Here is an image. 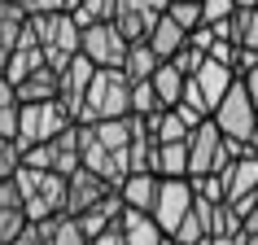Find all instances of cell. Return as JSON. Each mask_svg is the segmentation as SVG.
I'll return each mask as SVG.
<instances>
[{
    "mask_svg": "<svg viewBox=\"0 0 258 245\" xmlns=\"http://www.w3.org/2000/svg\"><path fill=\"white\" fill-rule=\"evenodd\" d=\"M14 179H18V189H22V202H27V219L31 223H44V219H53V215H66V197H70V179L66 175L22 166Z\"/></svg>",
    "mask_w": 258,
    "mask_h": 245,
    "instance_id": "obj_1",
    "label": "cell"
},
{
    "mask_svg": "<svg viewBox=\"0 0 258 245\" xmlns=\"http://www.w3.org/2000/svg\"><path fill=\"white\" fill-rule=\"evenodd\" d=\"M132 88L127 70H96L92 88H88V105L83 122H105V118H132Z\"/></svg>",
    "mask_w": 258,
    "mask_h": 245,
    "instance_id": "obj_2",
    "label": "cell"
},
{
    "mask_svg": "<svg viewBox=\"0 0 258 245\" xmlns=\"http://www.w3.org/2000/svg\"><path fill=\"white\" fill-rule=\"evenodd\" d=\"M70 114L61 101H44V105H22V127H18V145H22V153L35 149V145H48V140H57L61 132L70 127Z\"/></svg>",
    "mask_w": 258,
    "mask_h": 245,
    "instance_id": "obj_3",
    "label": "cell"
},
{
    "mask_svg": "<svg viewBox=\"0 0 258 245\" xmlns=\"http://www.w3.org/2000/svg\"><path fill=\"white\" fill-rule=\"evenodd\" d=\"M210 118L219 122V132L228 140H245V145H254V132H258V109L254 101H249V88H245L241 79H236V88H232L228 96H223V105L210 114Z\"/></svg>",
    "mask_w": 258,
    "mask_h": 245,
    "instance_id": "obj_4",
    "label": "cell"
},
{
    "mask_svg": "<svg viewBox=\"0 0 258 245\" xmlns=\"http://www.w3.org/2000/svg\"><path fill=\"white\" fill-rule=\"evenodd\" d=\"M228 136L219 132L215 118H206L197 132L188 136V175H215V171H228Z\"/></svg>",
    "mask_w": 258,
    "mask_h": 245,
    "instance_id": "obj_5",
    "label": "cell"
},
{
    "mask_svg": "<svg viewBox=\"0 0 258 245\" xmlns=\"http://www.w3.org/2000/svg\"><path fill=\"white\" fill-rule=\"evenodd\" d=\"M127 35H122L114 22H92V27H83V57L92 62L96 70H122L127 62Z\"/></svg>",
    "mask_w": 258,
    "mask_h": 245,
    "instance_id": "obj_6",
    "label": "cell"
},
{
    "mask_svg": "<svg viewBox=\"0 0 258 245\" xmlns=\"http://www.w3.org/2000/svg\"><path fill=\"white\" fill-rule=\"evenodd\" d=\"M192 206H197V189H192V179H162V193H158L153 219L162 223L166 236H175L179 223L192 215Z\"/></svg>",
    "mask_w": 258,
    "mask_h": 245,
    "instance_id": "obj_7",
    "label": "cell"
},
{
    "mask_svg": "<svg viewBox=\"0 0 258 245\" xmlns=\"http://www.w3.org/2000/svg\"><path fill=\"white\" fill-rule=\"evenodd\" d=\"M92 79H96V66L83 53L61 70V105H66V114L75 122H83V105H88V88H92Z\"/></svg>",
    "mask_w": 258,
    "mask_h": 245,
    "instance_id": "obj_8",
    "label": "cell"
},
{
    "mask_svg": "<svg viewBox=\"0 0 258 245\" xmlns=\"http://www.w3.org/2000/svg\"><path fill=\"white\" fill-rule=\"evenodd\" d=\"M109 184L101 175H96V171H88V166H79V171H75V175H70V197H66V215H88V210H92L96 202H105L109 197Z\"/></svg>",
    "mask_w": 258,
    "mask_h": 245,
    "instance_id": "obj_9",
    "label": "cell"
},
{
    "mask_svg": "<svg viewBox=\"0 0 258 245\" xmlns=\"http://www.w3.org/2000/svg\"><path fill=\"white\" fill-rule=\"evenodd\" d=\"M27 9L18 5V0H0V75L9 66V57L18 53V44H22V31H27Z\"/></svg>",
    "mask_w": 258,
    "mask_h": 245,
    "instance_id": "obj_10",
    "label": "cell"
},
{
    "mask_svg": "<svg viewBox=\"0 0 258 245\" xmlns=\"http://www.w3.org/2000/svg\"><path fill=\"white\" fill-rule=\"evenodd\" d=\"M192 79H197V88H202V96L210 101V114H215V109L223 105V96L236 88V70L223 66V62H215V57H206V66L197 70Z\"/></svg>",
    "mask_w": 258,
    "mask_h": 245,
    "instance_id": "obj_11",
    "label": "cell"
},
{
    "mask_svg": "<svg viewBox=\"0 0 258 245\" xmlns=\"http://www.w3.org/2000/svg\"><path fill=\"white\" fill-rule=\"evenodd\" d=\"M149 48L162 57V62H175V57L188 48V31L179 27L171 14H162V18H158V27L149 31Z\"/></svg>",
    "mask_w": 258,
    "mask_h": 245,
    "instance_id": "obj_12",
    "label": "cell"
},
{
    "mask_svg": "<svg viewBox=\"0 0 258 245\" xmlns=\"http://www.w3.org/2000/svg\"><path fill=\"white\" fill-rule=\"evenodd\" d=\"M122 215H127V202H122V193H109L105 202H96L88 215H79V223H83V232H88V241H92V236H101V232L118 228Z\"/></svg>",
    "mask_w": 258,
    "mask_h": 245,
    "instance_id": "obj_13",
    "label": "cell"
},
{
    "mask_svg": "<svg viewBox=\"0 0 258 245\" xmlns=\"http://www.w3.org/2000/svg\"><path fill=\"white\" fill-rule=\"evenodd\" d=\"M114 27L127 35V44H140V40H149V31L158 27V14L140 9V5H132V0H122L118 14H114Z\"/></svg>",
    "mask_w": 258,
    "mask_h": 245,
    "instance_id": "obj_14",
    "label": "cell"
},
{
    "mask_svg": "<svg viewBox=\"0 0 258 245\" xmlns=\"http://www.w3.org/2000/svg\"><path fill=\"white\" fill-rule=\"evenodd\" d=\"M18 101L22 105H44V101H61V75L57 70H35L27 83H18Z\"/></svg>",
    "mask_w": 258,
    "mask_h": 245,
    "instance_id": "obj_15",
    "label": "cell"
},
{
    "mask_svg": "<svg viewBox=\"0 0 258 245\" xmlns=\"http://www.w3.org/2000/svg\"><path fill=\"white\" fill-rule=\"evenodd\" d=\"M228 202H245V197H254L258 193V153H249V158H241V162H232L228 171Z\"/></svg>",
    "mask_w": 258,
    "mask_h": 245,
    "instance_id": "obj_16",
    "label": "cell"
},
{
    "mask_svg": "<svg viewBox=\"0 0 258 245\" xmlns=\"http://www.w3.org/2000/svg\"><path fill=\"white\" fill-rule=\"evenodd\" d=\"M118 193H122V202H127V210H145V215H153L158 193H162V175H132Z\"/></svg>",
    "mask_w": 258,
    "mask_h": 245,
    "instance_id": "obj_17",
    "label": "cell"
},
{
    "mask_svg": "<svg viewBox=\"0 0 258 245\" xmlns=\"http://www.w3.org/2000/svg\"><path fill=\"white\" fill-rule=\"evenodd\" d=\"M122 232H127V245H166L171 236L162 232V223L145 210H127L122 215Z\"/></svg>",
    "mask_w": 258,
    "mask_h": 245,
    "instance_id": "obj_18",
    "label": "cell"
},
{
    "mask_svg": "<svg viewBox=\"0 0 258 245\" xmlns=\"http://www.w3.org/2000/svg\"><path fill=\"white\" fill-rule=\"evenodd\" d=\"M44 236V245H88V232H83V223L75 215H53L44 219V223H35Z\"/></svg>",
    "mask_w": 258,
    "mask_h": 245,
    "instance_id": "obj_19",
    "label": "cell"
},
{
    "mask_svg": "<svg viewBox=\"0 0 258 245\" xmlns=\"http://www.w3.org/2000/svg\"><path fill=\"white\" fill-rule=\"evenodd\" d=\"M122 70H127V79H132V83H145V79H153V75L162 70V57L149 48V40H140V44H132V48H127Z\"/></svg>",
    "mask_w": 258,
    "mask_h": 245,
    "instance_id": "obj_20",
    "label": "cell"
},
{
    "mask_svg": "<svg viewBox=\"0 0 258 245\" xmlns=\"http://www.w3.org/2000/svg\"><path fill=\"white\" fill-rule=\"evenodd\" d=\"M153 175H162V179H188V140H184V145H158Z\"/></svg>",
    "mask_w": 258,
    "mask_h": 245,
    "instance_id": "obj_21",
    "label": "cell"
},
{
    "mask_svg": "<svg viewBox=\"0 0 258 245\" xmlns=\"http://www.w3.org/2000/svg\"><path fill=\"white\" fill-rule=\"evenodd\" d=\"M149 132H153V140H158V145H184V140L192 136V127L179 118L175 109H166V114L149 118Z\"/></svg>",
    "mask_w": 258,
    "mask_h": 245,
    "instance_id": "obj_22",
    "label": "cell"
},
{
    "mask_svg": "<svg viewBox=\"0 0 258 245\" xmlns=\"http://www.w3.org/2000/svg\"><path fill=\"white\" fill-rule=\"evenodd\" d=\"M153 88H158V96H162L166 109H175L179 101H184V88H188V79L175 70V62H162V70L153 75Z\"/></svg>",
    "mask_w": 258,
    "mask_h": 245,
    "instance_id": "obj_23",
    "label": "cell"
},
{
    "mask_svg": "<svg viewBox=\"0 0 258 245\" xmlns=\"http://www.w3.org/2000/svg\"><path fill=\"white\" fill-rule=\"evenodd\" d=\"M232 44L236 48H258V9L241 5L232 14Z\"/></svg>",
    "mask_w": 258,
    "mask_h": 245,
    "instance_id": "obj_24",
    "label": "cell"
},
{
    "mask_svg": "<svg viewBox=\"0 0 258 245\" xmlns=\"http://www.w3.org/2000/svg\"><path fill=\"white\" fill-rule=\"evenodd\" d=\"M132 114H140V118H158V114H166L162 96H158V88H153V79L136 83L132 88Z\"/></svg>",
    "mask_w": 258,
    "mask_h": 245,
    "instance_id": "obj_25",
    "label": "cell"
},
{
    "mask_svg": "<svg viewBox=\"0 0 258 245\" xmlns=\"http://www.w3.org/2000/svg\"><path fill=\"white\" fill-rule=\"evenodd\" d=\"M122 0H83L79 9H75V22L79 27H92V22H114Z\"/></svg>",
    "mask_w": 258,
    "mask_h": 245,
    "instance_id": "obj_26",
    "label": "cell"
},
{
    "mask_svg": "<svg viewBox=\"0 0 258 245\" xmlns=\"http://www.w3.org/2000/svg\"><path fill=\"white\" fill-rule=\"evenodd\" d=\"M206 236H210V223H206V215H202V206H192V215L179 223V232L171 236V241H179V245H202Z\"/></svg>",
    "mask_w": 258,
    "mask_h": 245,
    "instance_id": "obj_27",
    "label": "cell"
},
{
    "mask_svg": "<svg viewBox=\"0 0 258 245\" xmlns=\"http://www.w3.org/2000/svg\"><path fill=\"white\" fill-rule=\"evenodd\" d=\"M192 189H197V197L202 202H228V175L223 171H215V175H188Z\"/></svg>",
    "mask_w": 258,
    "mask_h": 245,
    "instance_id": "obj_28",
    "label": "cell"
},
{
    "mask_svg": "<svg viewBox=\"0 0 258 245\" xmlns=\"http://www.w3.org/2000/svg\"><path fill=\"white\" fill-rule=\"evenodd\" d=\"M18 171H22V145L0 136V179H14Z\"/></svg>",
    "mask_w": 258,
    "mask_h": 245,
    "instance_id": "obj_29",
    "label": "cell"
},
{
    "mask_svg": "<svg viewBox=\"0 0 258 245\" xmlns=\"http://www.w3.org/2000/svg\"><path fill=\"white\" fill-rule=\"evenodd\" d=\"M171 18H175V22H179L184 31H188V35L206 27V14H202V5H184V0H175V5H171Z\"/></svg>",
    "mask_w": 258,
    "mask_h": 245,
    "instance_id": "obj_30",
    "label": "cell"
},
{
    "mask_svg": "<svg viewBox=\"0 0 258 245\" xmlns=\"http://www.w3.org/2000/svg\"><path fill=\"white\" fill-rule=\"evenodd\" d=\"M241 9L236 0H202V14H206V27H215V22H223V18H232Z\"/></svg>",
    "mask_w": 258,
    "mask_h": 245,
    "instance_id": "obj_31",
    "label": "cell"
},
{
    "mask_svg": "<svg viewBox=\"0 0 258 245\" xmlns=\"http://www.w3.org/2000/svg\"><path fill=\"white\" fill-rule=\"evenodd\" d=\"M202 66H206V53H202V48H192V44H188V48H184V53L175 57V70L184 75V79H192V75H197Z\"/></svg>",
    "mask_w": 258,
    "mask_h": 245,
    "instance_id": "obj_32",
    "label": "cell"
},
{
    "mask_svg": "<svg viewBox=\"0 0 258 245\" xmlns=\"http://www.w3.org/2000/svg\"><path fill=\"white\" fill-rule=\"evenodd\" d=\"M0 210H27V202H22V189H18V179H0Z\"/></svg>",
    "mask_w": 258,
    "mask_h": 245,
    "instance_id": "obj_33",
    "label": "cell"
},
{
    "mask_svg": "<svg viewBox=\"0 0 258 245\" xmlns=\"http://www.w3.org/2000/svg\"><path fill=\"white\" fill-rule=\"evenodd\" d=\"M18 127H22V105H0V136L18 140Z\"/></svg>",
    "mask_w": 258,
    "mask_h": 245,
    "instance_id": "obj_34",
    "label": "cell"
},
{
    "mask_svg": "<svg viewBox=\"0 0 258 245\" xmlns=\"http://www.w3.org/2000/svg\"><path fill=\"white\" fill-rule=\"evenodd\" d=\"M22 9H27V14H61L66 0H22Z\"/></svg>",
    "mask_w": 258,
    "mask_h": 245,
    "instance_id": "obj_35",
    "label": "cell"
},
{
    "mask_svg": "<svg viewBox=\"0 0 258 245\" xmlns=\"http://www.w3.org/2000/svg\"><path fill=\"white\" fill-rule=\"evenodd\" d=\"M184 105L202 109V114H210V101L202 96V88H197V79H188V88H184Z\"/></svg>",
    "mask_w": 258,
    "mask_h": 245,
    "instance_id": "obj_36",
    "label": "cell"
},
{
    "mask_svg": "<svg viewBox=\"0 0 258 245\" xmlns=\"http://www.w3.org/2000/svg\"><path fill=\"white\" fill-rule=\"evenodd\" d=\"M210 57H215V62H223V66H232V62H236V44H228V40H215Z\"/></svg>",
    "mask_w": 258,
    "mask_h": 245,
    "instance_id": "obj_37",
    "label": "cell"
},
{
    "mask_svg": "<svg viewBox=\"0 0 258 245\" xmlns=\"http://www.w3.org/2000/svg\"><path fill=\"white\" fill-rule=\"evenodd\" d=\"M88 245H127V232H122V223H118V228H109V232H101V236H92Z\"/></svg>",
    "mask_w": 258,
    "mask_h": 245,
    "instance_id": "obj_38",
    "label": "cell"
},
{
    "mask_svg": "<svg viewBox=\"0 0 258 245\" xmlns=\"http://www.w3.org/2000/svg\"><path fill=\"white\" fill-rule=\"evenodd\" d=\"M0 105H22V101H18V88L5 79V75H0Z\"/></svg>",
    "mask_w": 258,
    "mask_h": 245,
    "instance_id": "obj_39",
    "label": "cell"
},
{
    "mask_svg": "<svg viewBox=\"0 0 258 245\" xmlns=\"http://www.w3.org/2000/svg\"><path fill=\"white\" fill-rule=\"evenodd\" d=\"M14 245H44V236H40V228H35V223H31V228L22 232V236H18Z\"/></svg>",
    "mask_w": 258,
    "mask_h": 245,
    "instance_id": "obj_40",
    "label": "cell"
},
{
    "mask_svg": "<svg viewBox=\"0 0 258 245\" xmlns=\"http://www.w3.org/2000/svg\"><path fill=\"white\" fill-rule=\"evenodd\" d=\"M236 245H258V232H241V236H236Z\"/></svg>",
    "mask_w": 258,
    "mask_h": 245,
    "instance_id": "obj_41",
    "label": "cell"
},
{
    "mask_svg": "<svg viewBox=\"0 0 258 245\" xmlns=\"http://www.w3.org/2000/svg\"><path fill=\"white\" fill-rule=\"evenodd\" d=\"M79 5H83V0H66V14H75V9H79Z\"/></svg>",
    "mask_w": 258,
    "mask_h": 245,
    "instance_id": "obj_42",
    "label": "cell"
},
{
    "mask_svg": "<svg viewBox=\"0 0 258 245\" xmlns=\"http://www.w3.org/2000/svg\"><path fill=\"white\" fill-rule=\"evenodd\" d=\"M236 5H249V9H258V0H236Z\"/></svg>",
    "mask_w": 258,
    "mask_h": 245,
    "instance_id": "obj_43",
    "label": "cell"
},
{
    "mask_svg": "<svg viewBox=\"0 0 258 245\" xmlns=\"http://www.w3.org/2000/svg\"><path fill=\"white\" fill-rule=\"evenodd\" d=\"M184 5H202V0H184Z\"/></svg>",
    "mask_w": 258,
    "mask_h": 245,
    "instance_id": "obj_44",
    "label": "cell"
},
{
    "mask_svg": "<svg viewBox=\"0 0 258 245\" xmlns=\"http://www.w3.org/2000/svg\"><path fill=\"white\" fill-rule=\"evenodd\" d=\"M254 149H258V132H254Z\"/></svg>",
    "mask_w": 258,
    "mask_h": 245,
    "instance_id": "obj_45",
    "label": "cell"
},
{
    "mask_svg": "<svg viewBox=\"0 0 258 245\" xmlns=\"http://www.w3.org/2000/svg\"><path fill=\"white\" fill-rule=\"evenodd\" d=\"M166 245H179V241H166Z\"/></svg>",
    "mask_w": 258,
    "mask_h": 245,
    "instance_id": "obj_46",
    "label": "cell"
}]
</instances>
